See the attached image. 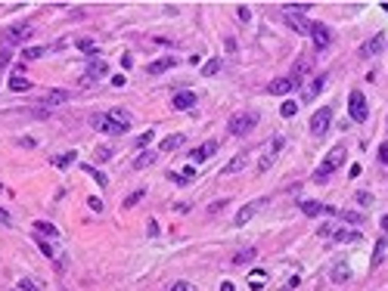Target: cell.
<instances>
[{"label":"cell","instance_id":"6da1fadb","mask_svg":"<svg viewBox=\"0 0 388 291\" xmlns=\"http://www.w3.org/2000/svg\"><path fill=\"white\" fill-rule=\"evenodd\" d=\"M90 127L106 133V137H125L131 130V115L125 109H115V112H106V115H90Z\"/></svg>","mask_w":388,"mask_h":291},{"label":"cell","instance_id":"7a4b0ae2","mask_svg":"<svg viewBox=\"0 0 388 291\" xmlns=\"http://www.w3.org/2000/svg\"><path fill=\"white\" fill-rule=\"evenodd\" d=\"M31 37H34V25H10L4 34H0V44L10 50L13 44H25V41H31Z\"/></svg>","mask_w":388,"mask_h":291},{"label":"cell","instance_id":"3957f363","mask_svg":"<svg viewBox=\"0 0 388 291\" xmlns=\"http://www.w3.org/2000/svg\"><path fill=\"white\" fill-rule=\"evenodd\" d=\"M255 124H258V115H255V112H242V115H233V118H230L227 130H230L233 137H245V133L255 130Z\"/></svg>","mask_w":388,"mask_h":291},{"label":"cell","instance_id":"277c9868","mask_svg":"<svg viewBox=\"0 0 388 291\" xmlns=\"http://www.w3.org/2000/svg\"><path fill=\"white\" fill-rule=\"evenodd\" d=\"M283 146H286V140L276 133V137H270V143H267V149L261 152V161H258V173H264V170H270L273 167V161H276V155L283 152Z\"/></svg>","mask_w":388,"mask_h":291},{"label":"cell","instance_id":"5b68a950","mask_svg":"<svg viewBox=\"0 0 388 291\" xmlns=\"http://www.w3.org/2000/svg\"><path fill=\"white\" fill-rule=\"evenodd\" d=\"M342 161H345V146L329 149V152H326V158H323V164L317 167V173H314V177H317V180H326V177H329V173L342 164Z\"/></svg>","mask_w":388,"mask_h":291},{"label":"cell","instance_id":"8992f818","mask_svg":"<svg viewBox=\"0 0 388 291\" xmlns=\"http://www.w3.org/2000/svg\"><path fill=\"white\" fill-rule=\"evenodd\" d=\"M348 115H351V121H366V115H369V106L360 90H351V96H348Z\"/></svg>","mask_w":388,"mask_h":291},{"label":"cell","instance_id":"52a82bcc","mask_svg":"<svg viewBox=\"0 0 388 291\" xmlns=\"http://www.w3.org/2000/svg\"><path fill=\"white\" fill-rule=\"evenodd\" d=\"M292 90H298V77H295V74L273 77V81L267 84V93H270V96H289Z\"/></svg>","mask_w":388,"mask_h":291},{"label":"cell","instance_id":"ba28073f","mask_svg":"<svg viewBox=\"0 0 388 291\" xmlns=\"http://www.w3.org/2000/svg\"><path fill=\"white\" fill-rule=\"evenodd\" d=\"M329 124H332V109L323 106V109H317L314 118H311V133H314V137H326Z\"/></svg>","mask_w":388,"mask_h":291},{"label":"cell","instance_id":"9c48e42d","mask_svg":"<svg viewBox=\"0 0 388 291\" xmlns=\"http://www.w3.org/2000/svg\"><path fill=\"white\" fill-rule=\"evenodd\" d=\"M308 37L314 41L317 50H326V47L332 44V28L323 25V22H311V34H308Z\"/></svg>","mask_w":388,"mask_h":291},{"label":"cell","instance_id":"30bf717a","mask_svg":"<svg viewBox=\"0 0 388 291\" xmlns=\"http://www.w3.org/2000/svg\"><path fill=\"white\" fill-rule=\"evenodd\" d=\"M267 208V199H258V202H249V205H242L239 208V214L233 217V226H242V223H249L258 211H264Z\"/></svg>","mask_w":388,"mask_h":291},{"label":"cell","instance_id":"8fae6325","mask_svg":"<svg viewBox=\"0 0 388 291\" xmlns=\"http://www.w3.org/2000/svg\"><path fill=\"white\" fill-rule=\"evenodd\" d=\"M215 152H218V143H215V140H205L202 146H196V149H192V152H189V161H192V164H199V161H205V158H211Z\"/></svg>","mask_w":388,"mask_h":291},{"label":"cell","instance_id":"7c38bea8","mask_svg":"<svg viewBox=\"0 0 388 291\" xmlns=\"http://www.w3.org/2000/svg\"><path fill=\"white\" fill-rule=\"evenodd\" d=\"M385 50V34H376V37H369L363 47H360V56L363 59H373V56H379Z\"/></svg>","mask_w":388,"mask_h":291},{"label":"cell","instance_id":"4fadbf2b","mask_svg":"<svg viewBox=\"0 0 388 291\" xmlns=\"http://www.w3.org/2000/svg\"><path fill=\"white\" fill-rule=\"evenodd\" d=\"M171 106H174L177 112H186V109H192V106H196V93H192V90H180V93H174Z\"/></svg>","mask_w":388,"mask_h":291},{"label":"cell","instance_id":"5bb4252c","mask_svg":"<svg viewBox=\"0 0 388 291\" xmlns=\"http://www.w3.org/2000/svg\"><path fill=\"white\" fill-rule=\"evenodd\" d=\"M286 25L292 28L295 34H311V22L302 19V16H295V13H286Z\"/></svg>","mask_w":388,"mask_h":291},{"label":"cell","instance_id":"9a60e30c","mask_svg":"<svg viewBox=\"0 0 388 291\" xmlns=\"http://www.w3.org/2000/svg\"><path fill=\"white\" fill-rule=\"evenodd\" d=\"M323 87H326V74H317V77H314V81L308 84V90L302 93V103H311L317 93H323Z\"/></svg>","mask_w":388,"mask_h":291},{"label":"cell","instance_id":"2e32d148","mask_svg":"<svg viewBox=\"0 0 388 291\" xmlns=\"http://www.w3.org/2000/svg\"><path fill=\"white\" fill-rule=\"evenodd\" d=\"M62 103H68V90H50L47 96H44V109H56V106H62Z\"/></svg>","mask_w":388,"mask_h":291},{"label":"cell","instance_id":"e0dca14e","mask_svg":"<svg viewBox=\"0 0 388 291\" xmlns=\"http://www.w3.org/2000/svg\"><path fill=\"white\" fill-rule=\"evenodd\" d=\"M308 217H317V214H336V208H329V205H320V202H302L298 205Z\"/></svg>","mask_w":388,"mask_h":291},{"label":"cell","instance_id":"ac0fdd59","mask_svg":"<svg viewBox=\"0 0 388 291\" xmlns=\"http://www.w3.org/2000/svg\"><path fill=\"white\" fill-rule=\"evenodd\" d=\"M106 71H109V65H106V62H90V65H87V71H84V77H81V81H84V84H87V81H90V84H93V81H96V77H103V74H106Z\"/></svg>","mask_w":388,"mask_h":291},{"label":"cell","instance_id":"d6986e66","mask_svg":"<svg viewBox=\"0 0 388 291\" xmlns=\"http://www.w3.org/2000/svg\"><path fill=\"white\" fill-rule=\"evenodd\" d=\"M183 143H186V137H183V133H171V137H165V140H162V146H158V149H162V152H174V149H180Z\"/></svg>","mask_w":388,"mask_h":291},{"label":"cell","instance_id":"ffe728a7","mask_svg":"<svg viewBox=\"0 0 388 291\" xmlns=\"http://www.w3.org/2000/svg\"><path fill=\"white\" fill-rule=\"evenodd\" d=\"M34 232H38V236H47V239H59V229H56L53 223H47V220H34Z\"/></svg>","mask_w":388,"mask_h":291},{"label":"cell","instance_id":"44dd1931","mask_svg":"<svg viewBox=\"0 0 388 291\" xmlns=\"http://www.w3.org/2000/svg\"><path fill=\"white\" fill-rule=\"evenodd\" d=\"M31 87H34V84H31L25 74H13V77H10V90H16V93H25V90H31Z\"/></svg>","mask_w":388,"mask_h":291},{"label":"cell","instance_id":"7402d4cb","mask_svg":"<svg viewBox=\"0 0 388 291\" xmlns=\"http://www.w3.org/2000/svg\"><path fill=\"white\" fill-rule=\"evenodd\" d=\"M332 239H336V242L351 245V242H357V239H360V232H357V229H342V226H339V229L332 232Z\"/></svg>","mask_w":388,"mask_h":291},{"label":"cell","instance_id":"603a6c76","mask_svg":"<svg viewBox=\"0 0 388 291\" xmlns=\"http://www.w3.org/2000/svg\"><path fill=\"white\" fill-rule=\"evenodd\" d=\"M385 251H388V236H382V239L376 242V251H373V266H379V263H382Z\"/></svg>","mask_w":388,"mask_h":291},{"label":"cell","instance_id":"cb8c5ba5","mask_svg":"<svg viewBox=\"0 0 388 291\" xmlns=\"http://www.w3.org/2000/svg\"><path fill=\"white\" fill-rule=\"evenodd\" d=\"M168 68H174V59H155L146 71H149V74H162V71H168Z\"/></svg>","mask_w":388,"mask_h":291},{"label":"cell","instance_id":"d4e9b609","mask_svg":"<svg viewBox=\"0 0 388 291\" xmlns=\"http://www.w3.org/2000/svg\"><path fill=\"white\" fill-rule=\"evenodd\" d=\"M44 53H47V47H25V50H22V59L31 62V59H41Z\"/></svg>","mask_w":388,"mask_h":291},{"label":"cell","instance_id":"484cf974","mask_svg":"<svg viewBox=\"0 0 388 291\" xmlns=\"http://www.w3.org/2000/svg\"><path fill=\"white\" fill-rule=\"evenodd\" d=\"M152 161H155V152H143V155H137V158H134V167L140 170V167H149Z\"/></svg>","mask_w":388,"mask_h":291},{"label":"cell","instance_id":"4316f807","mask_svg":"<svg viewBox=\"0 0 388 291\" xmlns=\"http://www.w3.org/2000/svg\"><path fill=\"white\" fill-rule=\"evenodd\" d=\"M242 167H245V155L239 152V155H236V158H233V161L224 167V173H236V170H242Z\"/></svg>","mask_w":388,"mask_h":291},{"label":"cell","instance_id":"83f0119b","mask_svg":"<svg viewBox=\"0 0 388 291\" xmlns=\"http://www.w3.org/2000/svg\"><path fill=\"white\" fill-rule=\"evenodd\" d=\"M255 254H258L255 248H242V251L233 257V263H236V266H239V263H249V260H255Z\"/></svg>","mask_w":388,"mask_h":291},{"label":"cell","instance_id":"f1b7e54d","mask_svg":"<svg viewBox=\"0 0 388 291\" xmlns=\"http://www.w3.org/2000/svg\"><path fill=\"white\" fill-rule=\"evenodd\" d=\"M84 170H87V173H90L96 183H100V186H109V177H106L103 170H96V167H90V164H84Z\"/></svg>","mask_w":388,"mask_h":291},{"label":"cell","instance_id":"f546056e","mask_svg":"<svg viewBox=\"0 0 388 291\" xmlns=\"http://www.w3.org/2000/svg\"><path fill=\"white\" fill-rule=\"evenodd\" d=\"M295 112H298V103H292V100H286V103L279 106V115H283V118H292Z\"/></svg>","mask_w":388,"mask_h":291},{"label":"cell","instance_id":"4dcf8cb0","mask_svg":"<svg viewBox=\"0 0 388 291\" xmlns=\"http://www.w3.org/2000/svg\"><path fill=\"white\" fill-rule=\"evenodd\" d=\"M218 71H221V59H208V62L202 65V74H205V77H211V74H218Z\"/></svg>","mask_w":388,"mask_h":291},{"label":"cell","instance_id":"1f68e13d","mask_svg":"<svg viewBox=\"0 0 388 291\" xmlns=\"http://www.w3.org/2000/svg\"><path fill=\"white\" fill-rule=\"evenodd\" d=\"M75 158H78V152H65V155H56V158H53V164H56V167H68Z\"/></svg>","mask_w":388,"mask_h":291},{"label":"cell","instance_id":"d6a6232c","mask_svg":"<svg viewBox=\"0 0 388 291\" xmlns=\"http://www.w3.org/2000/svg\"><path fill=\"white\" fill-rule=\"evenodd\" d=\"M38 248H41V251H44V254H47L50 260H59V254H56V248H53V245H50L47 239H38Z\"/></svg>","mask_w":388,"mask_h":291},{"label":"cell","instance_id":"836d02e7","mask_svg":"<svg viewBox=\"0 0 388 291\" xmlns=\"http://www.w3.org/2000/svg\"><path fill=\"white\" fill-rule=\"evenodd\" d=\"M329 276H332V282H348V279H351V269H348V266H336Z\"/></svg>","mask_w":388,"mask_h":291},{"label":"cell","instance_id":"e575fe53","mask_svg":"<svg viewBox=\"0 0 388 291\" xmlns=\"http://www.w3.org/2000/svg\"><path fill=\"white\" fill-rule=\"evenodd\" d=\"M264 282H267V276H264L261 269H252V276H249V285H252V288H261Z\"/></svg>","mask_w":388,"mask_h":291},{"label":"cell","instance_id":"d590c367","mask_svg":"<svg viewBox=\"0 0 388 291\" xmlns=\"http://www.w3.org/2000/svg\"><path fill=\"white\" fill-rule=\"evenodd\" d=\"M143 196H146V189H137V192H131V196L125 199V208H134V205H137V202H140Z\"/></svg>","mask_w":388,"mask_h":291},{"label":"cell","instance_id":"8d00e7d4","mask_svg":"<svg viewBox=\"0 0 388 291\" xmlns=\"http://www.w3.org/2000/svg\"><path fill=\"white\" fill-rule=\"evenodd\" d=\"M339 220H345V223H354V226H357V223H363V214H354V211H345V214H342Z\"/></svg>","mask_w":388,"mask_h":291},{"label":"cell","instance_id":"74e56055","mask_svg":"<svg viewBox=\"0 0 388 291\" xmlns=\"http://www.w3.org/2000/svg\"><path fill=\"white\" fill-rule=\"evenodd\" d=\"M93 155H96V161H109V158H112V149H109V146H96Z\"/></svg>","mask_w":388,"mask_h":291},{"label":"cell","instance_id":"f35d334b","mask_svg":"<svg viewBox=\"0 0 388 291\" xmlns=\"http://www.w3.org/2000/svg\"><path fill=\"white\" fill-rule=\"evenodd\" d=\"M336 229H339V223H323V226L317 229V236H323V239H326V236H332Z\"/></svg>","mask_w":388,"mask_h":291},{"label":"cell","instance_id":"ab89813d","mask_svg":"<svg viewBox=\"0 0 388 291\" xmlns=\"http://www.w3.org/2000/svg\"><path fill=\"white\" fill-rule=\"evenodd\" d=\"M16 291H38V285H34L31 279H19V285H16Z\"/></svg>","mask_w":388,"mask_h":291},{"label":"cell","instance_id":"60d3db41","mask_svg":"<svg viewBox=\"0 0 388 291\" xmlns=\"http://www.w3.org/2000/svg\"><path fill=\"white\" fill-rule=\"evenodd\" d=\"M10 59H13V53H10V50L4 47V50H0V71H4V68L10 65Z\"/></svg>","mask_w":388,"mask_h":291},{"label":"cell","instance_id":"b9f144b4","mask_svg":"<svg viewBox=\"0 0 388 291\" xmlns=\"http://www.w3.org/2000/svg\"><path fill=\"white\" fill-rule=\"evenodd\" d=\"M168 291H196V288H192L189 282H174V285H171Z\"/></svg>","mask_w":388,"mask_h":291},{"label":"cell","instance_id":"7bdbcfd3","mask_svg":"<svg viewBox=\"0 0 388 291\" xmlns=\"http://www.w3.org/2000/svg\"><path fill=\"white\" fill-rule=\"evenodd\" d=\"M78 50H84V53H93V50H96V44L84 37V41H78Z\"/></svg>","mask_w":388,"mask_h":291},{"label":"cell","instance_id":"ee69618b","mask_svg":"<svg viewBox=\"0 0 388 291\" xmlns=\"http://www.w3.org/2000/svg\"><path fill=\"white\" fill-rule=\"evenodd\" d=\"M87 205H90V211H96V214L103 211V199H96V196H93V199H87Z\"/></svg>","mask_w":388,"mask_h":291},{"label":"cell","instance_id":"f6af8a7d","mask_svg":"<svg viewBox=\"0 0 388 291\" xmlns=\"http://www.w3.org/2000/svg\"><path fill=\"white\" fill-rule=\"evenodd\" d=\"M236 16H239V22H249V19H252L249 7H236Z\"/></svg>","mask_w":388,"mask_h":291},{"label":"cell","instance_id":"bcb514c9","mask_svg":"<svg viewBox=\"0 0 388 291\" xmlns=\"http://www.w3.org/2000/svg\"><path fill=\"white\" fill-rule=\"evenodd\" d=\"M0 223H4V226H10V223H13V217H10V211H7V208H0Z\"/></svg>","mask_w":388,"mask_h":291},{"label":"cell","instance_id":"7dc6e473","mask_svg":"<svg viewBox=\"0 0 388 291\" xmlns=\"http://www.w3.org/2000/svg\"><path fill=\"white\" fill-rule=\"evenodd\" d=\"M146 232L155 239V236H158V223H155V220H149V223H146Z\"/></svg>","mask_w":388,"mask_h":291},{"label":"cell","instance_id":"c3c4849f","mask_svg":"<svg viewBox=\"0 0 388 291\" xmlns=\"http://www.w3.org/2000/svg\"><path fill=\"white\" fill-rule=\"evenodd\" d=\"M379 161H382V164H385V167H388V143H385V146H382V149H379Z\"/></svg>","mask_w":388,"mask_h":291},{"label":"cell","instance_id":"681fc988","mask_svg":"<svg viewBox=\"0 0 388 291\" xmlns=\"http://www.w3.org/2000/svg\"><path fill=\"white\" fill-rule=\"evenodd\" d=\"M357 202H360V205H369L373 196H369V192H357Z\"/></svg>","mask_w":388,"mask_h":291},{"label":"cell","instance_id":"f907efd6","mask_svg":"<svg viewBox=\"0 0 388 291\" xmlns=\"http://www.w3.org/2000/svg\"><path fill=\"white\" fill-rule=\"evenodd\" d=\"M131 65H134V56H131V53H125V56H121V68H131Z\"/></svg>","mask_w":388,"mask_h":291},{"label":"cell","instance_id":"816d5d0a","mask_svg":"<svg viewBox=\"0 0 388 291\" xmlns=\"http://www.w3.org/2000/svg\"><path fill=\"white\" fill-rule=\"evenodd\" d=\"M149 143H152V130H146V133L140 137V146H149Z\"/></svg>","mask_w":388,"mask_h":291},{"label":"cell","instance_id":"f5cc1de1","mask_svg":"<svg viewBox=\"0 0 388 291\" xmlns=\"http://www.w3.org/2000/svg\"><path fill=\"white\" fill-rule=\"evenodd\" d=\"M19 146H25V149H31V146H34V140H31V137H22V140H19Z\"/></svg>","mask_w":388,"mask_h":291},{"label":"cell","instance_id":"db71d44e","mask_svg":"<svg viewBox=\"0 0 388 291\" xmlns=\"http://www.w3.org/2000/svg\"><path fill=\"white\" fill-rule=\"evenodd\" d=\"M221 291H236V285H233V282H224V285H221Z\"/></svg>","mask_w":388,"mask_h":291},{"label":"cell","instance_id":"11a10c76","mask_svg":"<svg viewBox=\"0 0 388 291\" xmlns=\"http://www.w3.org/2000/svg\"><path fill=\"white\" fill-rule=\"evenodd\" d=\"M382 229H385V236H388V214L382 217Z\"/></svg>","mask_w":388,"mask_h":291},{"label":"cell","instance_id":"9f6ffc18","mask_svg":"<svg viewBox=\"0 0 388 291\" xmlns=\"http://www.w3.org/2000/svg\"><path fill=\"white\" fill-rule=\"evenodd\" d=\"M382 10H385V13H388V4H382Z\"/></svg>","mask_w":388,"mask_h":291},{"label":"cell","instance_id":"6f0895ef","mask_svg":"<svg viewBox=\"0 0 388 291\" xmlns=\"http://www.w3.org/2000/svg\"><path fill=\"white\" fill-rule=\"evenodd\" d=\"M0 192H7V189H4V183H0Z\"/></svg>","mask_w":388,"mask_h":291}]
</instances>
